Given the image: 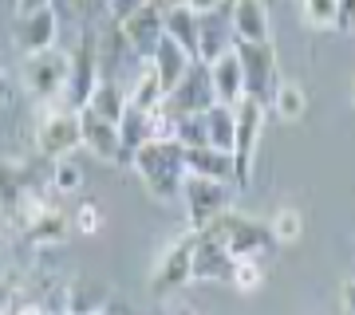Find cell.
Returning a JSON list of instances; mask_svg holds the SVG:
<instances>
[{"label":"cell","instance_id":"obj_1","mask_svg":"<svg viewBox=\"0 0 355 315\" xmlns=\"http://www.w3.org/2000/svg\"><path fill=\"white\" fill-rule=\"evenodd\" d=\"M135 174L142 177V186L154 201H182V186H186V146H178L174 138L166 142H150L142 146L135 158Z\"/></svg>","mask_w":355,"mask_h":315},{"label":"cell","instance_id":"obj_8","mask_svg":"<svg viewBox=\"0 0 355 315\" xmlns=\"http://www.w3.org/2000/svg\"><path fill=\"white\" fill-rule=\"evenodd\" d=\"M233 189L237 186H221V181H205V177H186V186H182V209H186L190 233H205L217 217H225L233 209Z\"/></svg>","mask_w":355,"mask_h":315},{"label":"cell","instance_id":"obj_14","mask_svg":"<svg viewBox=\"0 0 355 315\" xmlns=\"http://www.w3.org/2000/svg\"><path fill=\"white\" fill-rule=\"evenodd\" d=\"M229 28L237 44H272V24H268V8L261 0H237L229 8Z\"/></svg>","mask_w":355,"mask_h":315},{"label":"cell","instance_id":"obj_6","mask_svg":"<svg viewBox=\"0 0 355 315\" xmlns=\"http://www.w3.org/2000/svg\"><path fill=\"white\" fill-rule=\"evenodd\" d=\"M16 24H12V39L24 55H40V51L55 48L60 36V8L48 0H32V4H16Z\"/></svg>","mask_w":355,"mask_h":315},{"label":"cell","instance_id":"obj_32","mask_svg":"<svg viewBox=\"0 0 355 315\" xmlns=\"http://www.w3.org/2000/svg\"><path fill=\"white\" fill-rule=\"evenodd\" d=\"M20 303V296H16V284H8V280L0 276V315H8Z\"/></svg>","mask_w":355,"mask_h":315},{"label":"cell","instance_id":"obj_25","mask_svg":"<svg viewBox=\"0 0 355 315\" xmlns=\"http://www.w3.org/2000/svg\"><path fill=\"white\" fill-rule=\"evenodd\" d=\"M304 111H308V91L296 79H284L277 87V99H272V114H280L284 123H296V118H304Z\"/></svg>","mask_w":355,"mask_h":315},{"label":"cell","instance_id":"obj_12","mask_svg":"<svg viewBox=\"0 0 355 315\" xmlns=\"http://www.w3.org/2000/svg\"><path fill=\"white\" fill-rule=\"evenodd\" d=\"M79 138H83V150H91L95 158H103V162H130V154L123 150L119 126L107 123L103 114L79 111Z\"/></svg>","mask_w":355,"mask_h":315},{"label":"cell","instance_id":"obj_13","mask_svg":"<svg viewBox=\"0 0 355 315\" xmlns=\"http://www.w3.org/2000/svg\"><path fill=\"white\" fill-rule=\"evenodd\" d=\"M174 114H205L209 107H217V91H214V75H209V63H193L190 75L182 79V87L170 95Z\"/></svg>","mask_w":355,"mask_h":315},{"label":"cell","instance_id":"obj_37","mask_svg":"<svg viewBox=\"0 0 355 315\" xmlns=\"http://www.w3.org/2000/svg\"><path fill=\"white\" fill-rule=\"evenodd\" d=\"M352 99H355V83H352Z\"/></svg>","mask_w":355,"mask_h":315},{"label":"cell","instance_id":"obj_15","mask_svg":"<svg viewBox=\"0 0 355 315\" xmlns=\"http://www.w3.org/2000/svg\"><path fill=\"white\" fill-rule=\"evenodd\" d=\"M114 291L103 280H71L60 291V315H103Z\"/></svg>","mask_w":355,"mask_h":315},{"label":"cell","instance_id":"obj_28","mask_svg":"<svg viewBox=\"0 0 355 315\" xmlns=\"http://www.w3.org/2000/svg\"><path fill=\"white\" fill-rule=\"evenodd\" d=\"M83 189V165L76 162V158H60L55 162V170H51V193H79Z\"/></svg>","mask_w":355,"mask_h":315},{"label":"cell","instance_id":"obj_36","mask_svg":"<svg viewBox=\"0 0 355 315\" xmlns=\"http://www.w3.org/2000/svg\"><path fill=\"white\" fill-rule=\"evenodd\" d=\"M8 99H12V79H8V71H4V67H0V107H4Z\"/></svg>","mask_w":355,"mask_h":315},{"label":"cell","instance_id":"obj_31","mask_svg":"<svg viewBox=\"0 0 355 315\" xmlns=\"http://www.w3.org/2000/svg\"><path fill=\"white\" fill-rule=\"evenodd\" d=\"M336 32H355V0H336Z\"/></svg>","mask_w":355,"mask_h":315},{"label":"cell","instance_id":"obj_21","mask_svg":"<svg viewBox=\"0 0 355 315\" xmlns=\"http://www.w3.org/2000/svg\"><path fill=\"white\" fill-rule=\"evenodd\" d=\"M205 130H209V146L221 154H233V142H237V107H225L217 102L205 111Z\"/></svg>","mask_w":355,"mask_h":315},{"label":"cell","instance_id":"obj_34","mask_svg":"<svg viewBox=\"0 0 355 315\" xmlns=\"http://www.w3.org/2000/svg\"><path fill=\"white\" fill-rule=\"evenodd\" d=\"M8 315H51V312H48V307H44L40 300H20Z\"/></svg>","mask_w":355,"mask_h":315},{"label":"cell","instance_id":"obj_3","mask_svg":"<svg viewBox=\"0 0 355 315\" xmlns=\"http://www.w3.org/2000/svg\"><path fill=\"white\" fill-rule=\"evenodd\" d=\"M107 16H114L123 24L130 51L142 63L154 60L158 44L166 39V8L162 4H107Z\"/></svg>","mask_w":355,"mask_h":315},{"label":"cell","instance_id":"obj_5","mask_svg":"<svg viewBox=\"0 0 355 315\" xmlns=\"http://www.w3.org/2000/svg\"><path fill=\"white\" fill-rule=\"evenodd\" d=\"M103 83V63H99V44H95V24L83 28L71 48V79H67V95L64 107L67 111H87L95 87Z\"/></svg>","mask_w":355,"mask_h":315},{"label":"cell","instance_id":"obj_23","mask_svg":"<svg viewBox=\"0 0 355 315\" xmlns=\"http://www.w3.org/2000/svg\"><path fill=\"white\" fill-rule=\"evenodd\" d=\"M127 107H130V99H127V91H123V83L119 79H103L99 87H95V95H91V102H87V111H95V114H103L107 123H123V114H127Z\"/></svg>","mask_w":355,"mask_h":315},{"label":"cell","instance_id":"obj_9","mask_svg":"<svg viewBox=\"0 0 355 315\" xmlns=\"http://www.w3.org/2000/svg\"><path fill=\"white\" fill-rule=\"evenodd\" d=\"M67 79H71V51H40L24 55V87L44 102H64Z\"/></svg>","mask_w":355,"mask_h":315},{"label":"cell","instance_id":"obj_33","mask_svg":"<svg viewBox=\"0 0 355 315\" xmlns=\"http://www.w3.org/2000/svg\"><path fill=\"white\" fill-rule=\"evenodd\" d=\"M103 315H139V307L130 300H123V296H111V303L103 307Z\"/></svg>","mask_w":355,"mask_h":315},{"label":"cell","instance_id":"obj_7","mask_svg":"<svg viewBox=\"0 0 355 315\" xmlns=\"http://www.w3.org/2000/svg\"><path fill=\"white\" fill-rule=\"evenodd\" d=\"M83 138H79V114L67 111L64 102H48L36 118V154L48 158V162H60L71 150H79Z\"/></svg>","mask_w":355,"mask_h":315},{"label":"cell","instance_id":"obj_4","mask_svg":"<svg viewBox=\"0 0 355 315\" xmlns=\"http://www.w3.org/2000/svg\"><path fill=\"white\" fill-rule=\"evenodd\" d=\"M233 51H237L241 71H245V99H253L265 111H272L277 87L284 83L280 79V63H277V48L272 44H233Z\"/></svg>","mask_w":355,"mask_h":315},{"label":"cell","instance_id":"obj_18","mask_svg":"<svg viewBox=\"0 0 355 315\" xmlns=\"http://www.w3.org/2000/svg\"><path fill=\"white\" fill-rule=\"evenodd\" d=\"M186 174L205 177V181H221V186H237V181H233V154H221V150H214V146L186 150Z\"/></svg>","mask_w":355,"mask_h":315},{"label":"cell","instance_id":"obj_27","mask_svg":"<svg viewBox=\"0 0 355 315\" xmlns=\"http://www.w3.org/2000/svg\"><path fill=\"white\" fill-rule=\"evenodd\" d=\"M103 225H107V209L99 197H79L71 209V228L83 237H95V233H103Z\"/></svg>","mask_w":355,"mask_h":315},{"label":"cell","instance_id":"obj_17","mask_svg":"<svg viewBox=\"0 0 355 315\" xmlns=\"http://www.w3.org/2000/svg\"><path fill=\"white\" fill-rule=\"evenodd\" d=\"M233 272V256L217 244L209 233H198V249H193V284H209Z\"/></svg>","mask_w":355,"mask_h":315},{"label":"cell","instance_id":"obj_29","mask_svg":"<svg viewBox=\"0 0 355 315\" xmlns=\"http://www.w3.org/2000/svg\"><path fill=\"white\" fill-rule=\"evenodd\" d=\"M265 276H268L265 260H233V272H229V280H233L237 291H257L265 284Z\"/></svg>","mask_w":355,"mask_h":315},{"label":"cell","instance_id":"obj_16","mask_svg":"<svg viewBox=\"0 0 355 315\" xmlns=\"http://www.w3.org/2000/svg\"><path fill=\"white\" fill-rule=\"evenodd\" d=\"M193 55L182 44H174V39L166 36L162 44H158V51H154V60H150V67H154V75H158V83H162V91H166V99L174 95L178 87H182V79L190 75V67H193Z\"/></svg>","mask_w":355,"mask_h":315},{"label":"cell","instance_id":"obj_2","mask_svg":"<svg viewBox=\"0 0 355 315\" xmlns=\"http://www.w3.org/2000/svg\"><path fill=\"white\" fill-rule=\"evenodd\" d=\"M205 233H209L233 260H268V256L280 249L277 240H272V233H268V221L245 217V213H237V209H229L225 217H217Z\"/></svg>","mask_w":355,"mask_h":315},{"label":"cell","instance_id":"obj_26","mask_svg":"<svg viewBox=\"0 0 355 315\" xmlns=\"http://www.w3.org/2000/svg\"><path fill=\"white\" fill-rule=\"evenodd\" d=\"M268 233L277 244H296V240L304 237V217L296 205H280L277 213L268 217Z\"/></svg>","mask_w":355,"mask_h":315},{"label":"cell","instance_id":"obj_10","mask_svg":"<svg viewBox=\"0 0 355 315\" xmlns=\"http://www.w3.org/2000/svg\"><path fill=\"white\" fill-rule=\"evenodd\" d=\"M193 249H198V233H178L154 260V272H150V288L158 296H170V291L193 284Z\"/></svg>","mask_w":355,"mask_h":315},{"label":"cell","instance_id":"obj_19","mask_svg":"<svg viewBox=\"0 0 355 315\" xmlns=\"http://www.w3.org/2000/svg\"><path fill=\"white\" fill-rule=\"evenodd\" d=\"M209 75H214L217 102H225V107H237V102L245 99V71H241V60H237V51H225L221 60L209 63Z\"/></svg>","mask_w":355,"mask_h":315},{"label":"cell","instance_id":"obj_20","mask_svg":"<svg viewBox=\"0 0 355 315\" xmlns=\"http://www.w3.org/2000/svg\"><path fill=\"white\" fill-rule=\"evenodd\" d=\"M166 36L182 44L198 60V39H202V16L193 4H166Z\"/></svg>","mask_w":355,"mask_h":315},{"label":"cell","instance_id":"obj_22","mask_svg":"<svg viewBox=\"0 0 355 315\" xmlns=\"http://www.w3.org/2000/svg\"><path fill=\"white\" fill-rule=\"evenodd\" d=\"M119 134H123V150L135 158L142 146L154 142V114L150 111H139V107H127L123 123H119Z\"/></svg>","mask_w":355,"mask_h":315},{"label":"cell","instance_id":"obj_35","mask_svg":"<svg viewBox=\"0 0 355 315\" xmlns=\"http://www.w3.org/2000/svg\"><path fill=\"white\" fill-rule=\"evenodd\" d=\"M343 312L355 315V276H352V280H343Z\"/></svg>","mask_w":355,"mask_h":315},{"label":"cell","instance_id":"obj_24","mask_svg":"<svg viewBox=\"0 0 355 315\" xmlns=\"http://www.w3.org/2000/svg\"><path fill=\"white\" fill-rule=\"evenodd\" d=\"M127 99H130V107H139V111H158V107H166V91H162V83H158V75H154V67L150 63H142V71H139V79L130 83V91H127Z\"/></svg>","mask_w":355,"mask_h":315},{"label":"cell","instance_id":"obj_30","mask_svg":"<svg viewBox=\"0 0 355 315\" xmlns=\"http://www.w3.org/2000/svg\"><path fill=\"white\" fill-rule=\"evenodd\" d=\"M300 24L304 28H331L336 24V0H304L300 4Z\"/></svg>","mask_w":355,"mask_h":315},{"label":"cell","instance_id":"obj_11","mask_svg":"<svg viewBox=\"0 0 355 315\" xmlns=\"http://www.w3.org/2000/svg\"><path fill=\"white\" fill-rule=\"evenodd\" d=\"M265 107L253 99L237 102V142H233V181L245 189L253 181V162H257V142H261V126H265Z\"/></svg>","mask_w":355,"mask_h":315}]
</instances>
